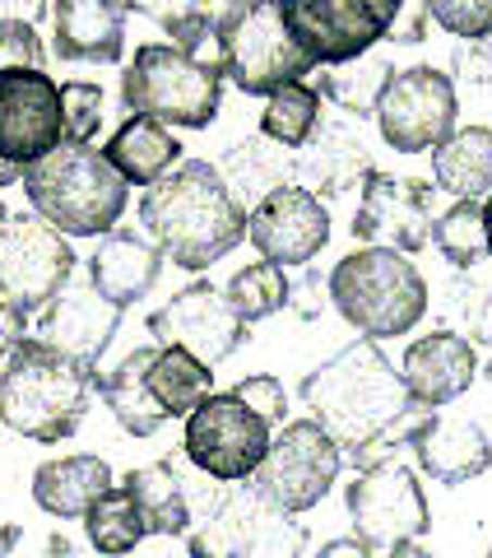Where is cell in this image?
<instances>
[{
  "label": "cell",
  "mask_w": 492,
  "mask_h": 558,
  "mask_svg": "<svg viewBox=\"0 0 492 558\" xmlns=\"http://www.w3.org/2000/svg\"><path fill=\"white\" fill-rule=\"evenodd\" d=\"M149 336L158 344L190 349L200 363L214 368V363L237 354V344L246 340V322L233 312V303H227L223 289H214L209 279H200V284L172 293V299L153 312Z\"/></svg>",
  "instance_id": "obj_17"
},
{
  "label": "cell",
  "mask_w": 492,
  "mask_h": 558,
  "mask_svg": "<svg viewBox=\"0 0 492 558\" xmlns=\"http://www.w3.org/2000/svg\"><path fill=\"white\" fill-rule=\"evenodd\" d=\"M219 172H223L227 191H233L242 205H251V209L266 196H274L279 186H293V178H297L293 159L266 135H251V140L227 145V154L219 159Z\"/></svg>",
  "instance_id": "obj_31"
},
{
  "label": "cell",
  "mask_w": 492,
  "mask_h": 558,
  "mask_svg": "<svg viewBox=\"0 0 492 558\" xmlns=\"http://www.w3.org/2000/svg\"><path fill=\"white\" fill-rule=\"evenodd\" d=\"M293 168H297V186H307L311 196H325V201L362 191L367 178L377 172L372 149H367L362 131L354 126V117L321 121V131H316L311 145L293 159Z\"/></svg>",
  "instance_id": "obj_20"
},
{
  "label": "cell",
  "mask_w": 492,
  "mask_h": 558,
  "mask_svg": "<svg viewBox=\"0 0 492 558\" xmlns=\"http://www.w3.org/2000/svg\"><path fill=\"white\" fill-rule=\"evenodd\" d=\"M303 549L307 526L251 484L219 494L209 517L186 535L190 558H303Z\"/></svg>",
  "instance_id": "obj_8"
},
{
  "label": "cell",
  "mask_w": 492,
  "mask_h": 558,
  "mask_svg": "<svg viewBox=\"0 0 492 558\" xmlns=\"http://www.w3.org/2000/svg\"><path fill=\"white\" fill-rule=\"evenodd\" d=\"M121 102L131 117L205 131L223 108V70L172 43H145L135 47V61L121 75Z\"/></svg>",
  "instance_id": "obj_6"
},
{
  "label": "cell",
  "mask_w": 492,
  "mask_h": 558,
  "mask_svg": "<svg viewBox=\"0 0 492 558\" xmlns=\"http://www.w3.org/2000/svg\"><path fill=\"white\" fill-rule=\"evenodd\" d=\"M131 0H57L51 5V51L79 65H116L126 51Z\"/></svg>",
  "instance_id": "obj_21"
},
{
  "label": "cell",
  "mask_w": 492,
  "mask_h": 558,
  "mask_svg": "<svg viewBox=\"0 0 492 558\" xmlns=\"http://www.w3.org/2000/svg\"><path fill=\"white\" fill-rule=\"evenodd\" d=\"M233 396L242 400V405H251L266 424L274 428V424H284L288 418V391H284V381H279L274 373H256V377H242L237 387H233Z\"/></svg>",
  "instance_id": "obj_41"
},
{
  "label": "cell",
  "mask_w": 492,
  "mask_h": 558,
  "mask_svg": "<svg viewBox=\"0 0 492 558\" xmlns=\"http://www.w3.org/2000/svg\"><path fill=\"white\" fill-rule=\"evenodd\" d=\"M149 387L158 396V405L168 410V418H190L209 396H214V373H209V363H200L190 349L158 344V359L149 368Z\"/></svg>",
  "instance_id": "obj_32"
},
{
  "label": "cell",
  "mask_w": 492,
  "mask_h": 558,
  "mask_svg": "<svg viewBox=\"0 0 492 558\" xmlns=\"http://www.w3.org/2000/svg\"><path fill=\"white\" fill-rule=\"evenodd\" d=\"M65 145L61 84L33 65L0 70V159L24 172Z\"/></svg>",
  "instance_id": "obj_15"
},
{
  "label": "cell",
  "mask_w": 492,
  "mask_h": 558,
  "mask_svg": "<svg viewBox=\"0 0 492 558\" xmlns=\"http://www.w3.org/2000/svg\"><path fill=\"white\" fill-rule=\"evenodd\" d=\"M5 219H10V209H5V205H0V223H5Z\"/></svg>",
  "instance_id": "obj_52"
},
{
  "label": "cell",
  "mask_w": 492,
  "mask_h": 558,
  "mask_svg": "<svg viewBox=\"0 0 492 558\" xmlns=\"http://www.w3.org/2000/svg\"><path fill=\"white\" fill-rule=\"evenodd\" d=\"M94 387V368L28 336L0 368V424L33 442H65L89 414Z\"/></svg>",
  "instance_id": "obj_3"
},
{
  "label": "cell",
  "mask_w": 492,
  "mask_h": 558,
  "mask_svg": "<svg viewBox=\"0 0 492 558\" xmlns=\"http://www.w3.org/2000/svg\"><path fill=\"white\" fill-rule=\"evenodd\" d=\"M163 260L168 256L158 252L149 238H139L131 229H112L108 238L98 242V252L89 256V279L98 284L102 299L126 312V307H135L158 284Z\"/></svg>",
  "instance_id": "obj_24"
},
{
  "label": "cell",
  "mask_w": 492,
  "mask_h": 558,
  "mask_svg": "<svg viewBox=\"0 0 492 558\" xmlns=\"http://www.w3.org/2000/svg\"><path fill=\"white\" fill-rule=\"evenodd\" d=\"M61 108H65V145H89L102 126V89L94 80H70L61 84Z\"/></svg>",
  "instance_id": "obj_39"
},
{
  "label": "cell",
  "mask_w": 492,
  "mask_h": 558,
  "mask_svg": "<svg viewBox=\"0 0 492 558\" xmlns=\"http://www.w3.org/2000/svg\"><path fill=\"white\" fill-rule=\"evenodd\" d=\"M139 223L172 266L200 275L246 242L251 209L227 191L219 163L186 159L139 196Z\"/></svg>",
  "instance_id": "obj_2"
},
{
  "label": "cell",
  "mask_w": 492,
  "mask_h": 558,
  "mask_svg": "<svg viewBox=\"0 0 492 558\" xmlns=\"http://www.w3.org/2000/svg\"><path fill=\"white\" fill-rule=\"evenodd\" d=\"M153 359H158V344H139L108 377H98L102 400H108V410L116 414V424L126 428L131 438H153V433L168 424V410L158 405V396L149 387Z\"/></svg>",
  "instance_id": "obj_28"
},
{
  "label": "cell",
  "mask_w": 492,
  "mask_h": 558,
  "mask_svg": "<svg viewBox=\"0 0 492 558\" xmlns=\"http://www.w3.org/2000/svg\"><path fill=\"white\" fill-rule=\"evenodd\" d=\"M186 558H190V554H186Z\"/></svg>",
  "instance_id": "obj_56"
},
{
  "label": "cell",
  "mask_w": 492,
  "mask_h": 558,
  "mask_svg": "<svg viewBox=\"0 0 492 558\" xmlns=\"http://www.w3.org/2000/svg\"><path fill=\"white\" fill-rule=\"evenodd\" d=\"M340 465H344L340 442L330 438L316 418H293L270 442V457L260 461V470L251 475V488L266 494L274 508L303 517L335 488Z\"/></svg>",
  "instance_id": "obj_12"
},
{
  "label": "cell",
  "mask_w": 492,
  "mask_h": 558,
  "mask_svg": "<svg viewBox=\"0 0 492 558\" xmlns=\"http://www.w3.org/2000/svg\"><path fill=\"white\" fill-rule=\"evenodd\" d=\"M391 75H395V65L385 61V57H372V51H367V57L348 61V65L321 70L316 89H321L325 102H335L344 117L362 121V117H377V102L385 94V84H391Z\"/></svg>",
  "instance_id": "obj_33"
},
{
  "label": "cell",
  "mask_w": 492,
  "mask_h": 558,
  "mask_svg": "<svg viewBox=\"0 0 492 558\" xmlns=\"http://www.w3.org/2000/svg\"><path fill=\"white\" fill-rule=\"evenodd\" d=\"M303 405L307 418H316L358 470L414 451V433L432 414L409 396L404 373H395V363L367 336L344 344L303 377Z\"/></svg>",
  "instance_id": "obj_1"
},
{
  "label": "cell",
  "mask_w": 492,
  "mask_h": 558,
  "mask_svg": "<svg viewBox=\"0 0 492 558\" xmlns=\"http://www.w3.org/2000/svg\"><path fill=\"white\" fill-rule=\"evenodd\" d=\"M316 558H377V545H367L362 535H340V539H330V545H321Z\"/></svg>",
  "instance_id": "obj_46"
},
{
  "label": "cell",
  "mask_w": 492,
  "mask_h": 558,
  "mask_svg": "<svg viewBox=\"0 0 492 558\" xmlns=\"http://www.w3.org/2000/svg\"><path fill=\"white\" fill-rule=\"evenodd\" d=\"M42 38L33 33V24H5L0 20V70H14V65H33L42 70Z\"/></svg>",
  "instance_id": "obj_42"
},
{
  "label": "cell",
  "mask_w": 492,
  "mask_h": 558,
  "mask_svg": "<svg viewBox=\"0 0 492 558\" xmlns=\"http://www.w3.org/2000/svg\"><path fill=\"white\" fill-rule=\"evenodd\" d=\"M404 0H284L297 47L316 65H348L391 38Z\"/></svg>",
  "instance_id": "obj_11"
},
{
  "label": "cell",
  "mask_w": 492,
  "mask_h": 558,
  "mask_svg": "<svg viewBox=\"0 0 492 558\" xmlns=\"http://www.w3.org/2000/svg\"><path fill=\"white\" fill-rule=\"evenodd\" d=\"M330 307L367 340H395L428 317V279L404 252L358 247L330 270Z\"/></svg>",
  "instance_id": "obj_5"
},
{
  "label": "cell",
  "mask_w": 492,
  "mask_h": 558,
  "mask_svg": "<svg viewBox=\"0 0 492 558\" xmlns=\"http://www.w3.org/2000/svg\"><path fill=\"white\" fill-rule=\"evenodd\" d=\"M121 317H126V312L102 299L98 284L89 279V270H84L79 279H70V284L57 293V303L42 312L38 340L51 344V349H61L65 359H75V363H84V368L98 373V359L108 354Z\"/></svg>",
  "instance_id": "obj_19"
},
{
  "label": "cell",
  "mask_w": 492,
  "mask_h": 558,
  "mask_svg": "<svg viewBox=\"0 0 492 558\" xmlns=\"http://www.w3.org/2000/svg\"><path fill=\"white\" fill-rule=\"evenodd\" d=\"M246 0H131V14H145L172 38V47L219 65V33Z\"/></svg>",
  "instance_id": "obj_26"
},
{
  "label": "cell",
  "mask_w": 492,
  "mask_h": 558,
  "mask_svg": "<svg viewBox=\"0 0 492 558\" xmlns=\"http://www.w3.org/2000/svg\"><path fill=\"white\" fill-rule=\"evenodd\" d=\"M488 558H492V549H488Z\"/></svg>",
  "instance_id": "obj_55"
},
{
  "label": "cell",
  "mask_w": 492,
  "mask_h": 558,
  "mask_svg": "<svg viewBox=\"0 0 492 558\" xmlns=\"http://www.w3.org/2000/svg\"><path fill=\"white\" fill-rule=\"evenodd\" d=\"M47 14V0H0V20L5 24H38Z\"/></svg>",
  "instance_id": "obj_47"
},
{
  "label": "cell",
  "mask_w": 492,
  "mask_h": 558,
  "mask_svg": "<svg viewBox=\"0 0 492 558\" xmlns=\"http://www.w3.org/2000/svg\"><path fill=\"white\" fill-rule=\"evenodd\" d=\"M108 163L126 178L131 186H153V182H163L172 168H182V140L172 135L163 121H153V117H126L121 126L112 131L108 140Z\"/></svg>",
  "instance_id": "obj_27"
},
{
  "label": "cell",
  "mask_w": 492,
  "mask_h": 558,
  "mask_svg": "<svg viewBox=\"0 0 492 558\" xmlns=\"http://www.w3.org/2000/svg\"><path fill=\"white\" fill-rule=\"evenodd\" d=\"M483 377H488V381H492V359H488V368H483Z\"/></svg>",
  "instance_id": "obj_53"
},
{
  "label": "cell",
  "mask_w": 492,
  "mask_h": 558,
  "mask_svg": "<svg viewBox=\"0 0 492 558\" xmlns=\"http://www.w3.org/2000/svg\"><path fill=\"white\" fill-rule=\"evenodd\" d=\"M121 488L135 498L149 535H190V521H196L190 517V494L172 461H153V465L131 470V475L121 480Z\"/></svg>",
  "instance_id": "obj_30"
},
{
  "label": "cell",
  "mask_w": 492,
  "mask_h": 558,
  "mask_svg": "<svg viewBox=\"0 0 492 558\" xmlns=\"http://www.w3.org/2000/svg\"><path fill=\"white\" fill-rule=\"evenodd\" d=\"M451 70H455V80H465V84H492V38H483V43H455Z\"/></svg>",
  "instance_id": "obj_43"
},
{
  "label": "cell",
  "mask_w": 492,
  "mask_h": 558,
  "mask_svg": "<svg viewBox=\"0 0 492 558\" xmlns=\"http://www.w3.org/2000/svg\"><path fill=\"white\" fill-rule=\"evenodd\" d=\"M385 558H436L432 549H423L418 539H404V545H395V549H385Z\"/></svg>",
  "instance_id": "obj_48"
},
{
  "label": "cell",
  "mask_w": 492,
  "mask_h": 558,
  "mask_svg": "<svg viewBox=\"0 0 492 558\" xmlns=\"http://www.w3.org/2000/svg\"><path fill=\"white\" fill-rule=\"evenodd\" d=\"M446 330L465 336L469 344H492V289L469 270L446 289Z\"/></svg>",
  "instance_id": "obj_38"
},
{
  "label": "cell",
  "mask_w": 492,
  "mask_h": 558,
  "mask_svg": "<svg viewBox=\"0 0 492 558\" xmlns=\"http://www.w3.org/2000/svg\"><path fill=\"white\" fill-rule=\"evenodd\" d=\"M126 178L102 149L61 145L24 172V196L65 238H108L126 215Z\"/></svg>",
  "instance_id": "obj_4"
},
{
  "label": "cell",
  "mask_w": 492,
  "mask_h": 558,
  "mask_svg": "<svg viewBox=\"0 0 492 558\" xmlns=\"http://www.w3.org/2000/svg\"><path fill=\"white\" fill-rule=\"evenodd\" d=\"M0 312H5V303H0Z\"/></svg>",
  "instance_id": "obj_54"
},
{
  "label": "cell",
  "mask_w": 492,
  "mask_h": 558,
  "mask_svg": "<svg viewBox=\"0 0 492 558\" xmlns=\"http://www.w3.org/2000/svg\"><path fill=\"white\" fill-rule=\"evenodd\" d=\"M270 424L251 405H242L233 391L209 396L205 405L186 418L182 451L205 480L219 484H251L260 461L270 457Z\"/></svg>",
  "instance_id": "obj_10"
},
{
  "label": "cell",
  "mask_w": 492,
  "mask_h": 558,
  "mask_svg": "<svg viewBox=\"0 0 492 558\" xmlns=\"http://www.w3.org/2000/svg\"><path fill=\"white\" fill-rule=\"evenodd\" d=\"M219 70L242 94L270 98L288 84H303L316 61L297 47L284 20V0H246L219 33Z\"/></svg>",
  "instance_id": "obj_7"
},
{
  "label": "cell",
  "mask_w": 492,
  "mask_h": 558,
  "mask_svg": "<svg viewBox=\"0 0 492 558\" xmlns=\"http://www.w3.org/2000/svg\"><path fill=\"white\" fill-rule=\"evenodd\" d=\"M414 461L428 480L436 484H469L492 465V442L488 433L465 414H442L432 410L414 433Z\"/></svg>",
  "instance_id": "obj_23"
},
{
  "label": "cell",
  "mask_w": 492,
  "mask_h": 558,
  "mask_svg": "<svg viewBox=\"0 0 492 558\" xmlns=\"http://www.w3.org/2000/svg\"><path fill=\"white\" fill-rule=\"evenodd\" d=\"M321 89L316 84H288L266 98V112H260V135L274 140L279 149H307L311 135L321 131Z\"/></svg>",
  "instance_id": "obj_34"
},
{
  "label": "cell",
  "mask_w": 492,
  "mask_h": 558,
  "mask_svg": "<svg viewBox=\"0 0 492 558\" xmlns=\"http://www.w3.org/2000/svg\"><path fill=\"white\" fill-rule=\"evenodd\" d=\"M344 508L354 521V535H362L377 549H395L404 539L428 535L432 512L418 475L404 461H381L372 470H358L344 488Z\"/></svg>",
  "instance_id": "obj_14"
},
{
  "label": "cell",
  "mask_w": 492,
  "mask_h": 558,
  "mask_svg": "<svg viewBox=\"0 0 492 558\" xmlns=\"http://www.w3.org/2000/svg\"><path fill=\"white\" fill-rule=\"evenodd\" d=\"M432 191L418 178H391V172H372L354 209V238L367 247H391V252H423L432 242Z\"/></svg>",
  "instance_id": "obj_16"
},
{
  "label": "cell",
  "mask_w": 492,
  "mask_h": 558,
  "mask_svg": "<svg viewBox=\"0 0 492 558\" xmlns=\"http://www.w3.org/2000/svg\"><path fill=\"white\" fill-rule=\"evenodd\" d=\"M432 182L455 201H488L492 196V126H455V135L432 149Z\"/></svg>",
  "instance_id": "obj_29"
},
{
  "label": "cell",
  "mask_w": 492,
  "mask_h": 558,
  "mask_svg": "<svg viewBox=\"0 0 492 558\" xmlns=\"http://www.w3.org/2000/svg\"><path fill=\"white\" fill-rule=\"evenodd\" d=\"M483 223H488V252H492V196L483 201Z\"/></svg>",
  "instance_id": "obj_51"
},
{
  "label": "cell",
  "mask_w": 492,
  "mask_h": 558,
  "mask_svg": "<svg viewBox=\"0 0 492 558\" xmlns=\"http://www.w3.org/2000/svg\"><path fill=\"white\" fill-rule=\"evenodd\" d=\"M24 178V168L20 163H10V159H0V186H14Z\"/></svg>",
  "instance_id": "obj_50"
},
{
  "label": "cell",
  "mask_w": 492,
  "mask_h": 558,
  "mask_svg": "<svg viewBox=\"0 0 492 558\" xmlns=\"http://www.w3.org/2000/svg\"><path fill=\"white\" fill-rule=\"evenodd\" d=\"M455 80L436 65H404L377 102V131L395 154H432L455 135Z\"/></svg>",
  "instance_id": "obj_13"
},
{
  "label": "cell",
  "mask_w": 492,
  "mask_h": 558,
  "mask_svg": "<svg viewBox=\"0 0 492 558\" xmlns=\"http://www.w3.org/2000/svg\"><path fill=\"white\" fill-rule=\"evenodd\" d=\"M84 535H89V545L102 558H126V554H135L149 539L145 517H139L135 498L121 484L112 488V494H102L94 508L84 512Z\"/></svg>",
  "instance_id": "obj_35"
},
{
  "label": "cell",
  "mask_w": 492,
  "mask_h": 558,
  "mask_svg": "<svg viewBox=\"0 0 492 558\" xmlns=\"http://www.w3.org/2000/svg\"><path fill=\"white\" fill-rule=\"evenodd\" d=\"M404 387L409 396L418 400L423 410H442L451 400H460L473 377H479V354H473V344L465 336H455V330H432V336H418L409 349H404Z\"/></svg>",
  "instance_id": "obj_22"
},
{
  "label": "cell",
  "mask_w": 492,
  "mask_h": 558,
  "mask_svg": "<svg viewBox=\"0 0 492 558\" xmlns=\"http://www.w3.org/2000/svg\"><path fill=\"white\" fill-rule=\"evenodd\" d=\"M432 247L442 252L451 270H473L488 252V223H483V205L479 201H455L446 215H436L432 223Z\"/></svg>",
  "instance_id": "obj_37"
},
{
  "label": "cell",
  "mask_w": 492,
  "mask_h": 558,
  "mask_svg": "<svg viewBox=\"0 0 492 558\" xmlns=\"http://www.w3.org/2000/svg\"><path fill=\"white\" fill-rule=\"evenodd\" d=\"M428 24H432L428 0H404V10H399V20H395V28H391V38H385V43L414 47V43H423V38H428Z\"/></svg>",
  "instance_id": "obj_44"
},
{
  "label": "cell",
  "mask_w": 492,
  "mask_h": 558,
  "mask_svg": "<svg viewBox=\"0 0 492 558\" xmlns=\"http://www.w3.org/2000/svg\"><path fill=\"white\" fill-rule=\"evenodd\" d=\"M432 24L446 28L460 43L492 38V0H428Z\"/></svg>",
  "instance_id": "obj_40"
},
{
  "label": "cell",
  "mask_w": 492,
  "mask_h": 558,
  "mask_svg": "<svg viewBox=\"0 0 492 558\" xmlns=\"http://www.w3.org/2000/svg\"><path fill=\"white\" fill-rule=\"evenodd\" d=\"M75 252L42 215H10L0 223V303L20 312H47L75 279Z\"/></svg>",
  "instance_id": "obj_9"
},
{
  "label": "cell",
  "mask_w": 492,
  "mask_h": 558,
  "mask_svg": "<svg viewBox=\"0 0 492 558\" xmlns=\"http://www.w3.org/2000/svg\"><path fill=\"white\" fill-rule=\"evenodd\" d=\"M251 247L260 252V260H274V266H311L316 256L325 252L330 242V209L321 205V196H311L307 186H279L274 196H266L251 209Z\"/></svg>",
  "instance_id": "obj_18"
},
{
  "label": "cell",
  "mask_w": 492,
  "mask_h": 558,
  "mask_svg": "<svg viewBox=\"0 0 492 558\" xmlns=\"http://www.w3.org/2000/svg\"><path fill=\"white\" fill-rule=\"evenodd\" d=\"M14 545H20V526H14V521H0V558H10Z\"/></svg>",
  "instance_id": "obj_49"
},
{
  "label": "cell",
  "mask_w": 492,
  "mask_h": 558,
  "mask_svg": "<svg viewBox=\"0 0 492 558\" xmlns=\"http://www.w3.org/2000/svg\"><path fill=\"white\" fill-rule=\"evenodd\" d=\"M325 303H330V279L321 284V279H316V270L307 266V275L293 284V299H288V307H293L303 322H311V317H321V307H325Z\"/></svg>",
  "instance_id": "obj_45"
},
{
  "label": "cell",
  "mask_w": 492,
  "mask_h": 558,
  "mask_svg": "<svg viewBox=\"0 0 492 558\" xmlns=\"http://www.w3.org/2000/svg\"><path fill=\"white\" fill-rule=\"evenodd\" d=\"M112 465L102 457H57V461H42L33 470V502L47 512V517H61V521H75L94 508L102 494H112Z\"/></svg>",
  "instance_id": "obj_25"
},
{
  "label": "cell",
  "mask_w": 492,
  "mask_h": 558,
  "mask_svg": "<svg viewBox=\"0 0 492 558\" xmlns=\"http://www.w3.org/2000/svg\"><path fill=\"white\" fill-rule=\"evenodd\" d=\"M227 303H233L237 317L251 326V322H266L274 312H284L288 299H293V279L284 275V266H274V260H251V266H242L233 279H227Z\"/></svg>",
  "instance_id": "obj_36"
}]
</instances>
